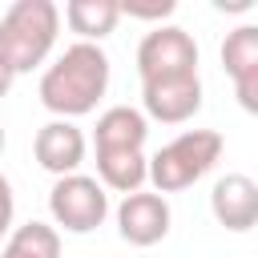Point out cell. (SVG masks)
Wrapping results in <instances>:
<instances>
[{
  "instance_id": "1",
  "label": "cell",
  "mask_w": 258,
  "mask_h": 258,
  "mask_svg": "<svg viewBox=\"0 0 258 258\" xmlns=\"http://www.w3.org/2000/svg\"><path fill=\"white\" fill-rule=\"evenodd\" d=\"M109 89V56L101 44H69L44 73H40V105L56 121H73L97 109V101Z\"/></svg>"
},
{
  "instance_id": "2",
  "label": "cell",
  "mask_w": 258,
  "mask_h": 258,
  "mask_svg": "<svg viewBox=\"0 0 258 258\" xmlns=\"http://www.w3.org/2000/svg\"><path fill=\"white\" fill-rule=\"evenodd\" d=\"M145 137L149 121L133 105H113L97 117L93 149H97V181L117 194H137L145 185Z\"/></svg>"
},
{
  "instance_id": "3",
  "label": "cell",
  "mask_w": 258,
  "mask_h": 258,
  "mask_svg": "<svg viewBox=\"0 0 258 258\" xmlns=\"http://www.w3.org/2000/svg\"><path fill=\"white\" fill-rule=\"evenodd\" d=\"M56 32H60V8L52 0H16L0 16V56L16 77L32 73L36 64L48 60Z\"/></svg>"
},
{
  "instance_id": "4",
  "label": "cell",
  "mask_w": 258,
  "mask_h": 258,
  "mask_svg": "<svg viewBox=\"0 0 258 258\" xmlns=\"http://www.w3.org/2000/svg\"><path fill=\"white\" fill-rule=\"evenodd\" d=\"M222 133L218 129H185L177 133L169 145H161L149 165H145V181H153V194H181L194 181H202L218 157H222Z\"/></svg>"
},
{
  "instance_id": "5",
  "label": "cell",
  "mask_w": 258,
  "mask_h": 258,
  "mask_svg": "<svg viewBox=\"0 0 258 258\" xmlns=\"http://www.w3.org/2000/svg\"><path fill=\"white\" fill-rule=\"evenodd\" d=\"M137 77L145 85H173L198 77V44L177 24H157L137 44Z\"/></svg>"
},
{
  "instance_id": "6",
  "label": "cell",
  "mask_w": 258,
  "mask_h": 258,
  "mask_svg": "<svg viewBox=\"0 0 258 258\" xmlns=\"http://www.w3.org/2000/svg\"><path fill=\"white\" fill-rule=\"evenodd\" d=\"M48 214L56 222V230L64 234H93L105 218H109V194L97 177L89 173H69L56 177L48 189Z\"/></svg>"
},
{
  "instance_id": "7",
  "label": "cell",
  "mask_w": 258,
  "mask_h": 258,
  "mask_svg": "<svg viewBox=\"0 0 258 258\" xmlns=\"http://www.w3.org/2000/svg\"><path fill=\"white\" fill-rule=\"evenodd\" d=\"M169 202L153 189H137V194H125L121 206H117V234L129 242V246H157L165 234H169Z\"/></svg>"
},
{
  "instance_id": "8",
  "label": "cell",
  "mask_w": 258,
  "mask_h": 258,
  "mask_svg": "<svg viewBox=\"0 0 258 258\" xmlns=\"http://www.w3.org/2000/svg\"><path fill=\"white\" fill-rule=\"evenodd\" d=\"M222 64L246 113H258V24H238L222 40Z\"/></svg>"
},
{
  "instance_id": "9",
  "label": "cell",
  "mask_w": 258,
  "mask_h": 258,
  "mask_svg": "<svg viewBox=\"0 0 258 258\" xmlns=\"http://www.w3.org/2000/svg\"><path fill=\"white\" fill-rule=\"evenodd\" d=\"M85 133L73 125V121H48L36 129L32 137V157L40 169H48L52 177H69V173H81V161H85Z\"/></svg>"
},
{
  "instance_id": "10",
  "label": "cell",
  "mask_w": 258,
  "mask_h": 258,
  "mask_svg": "<svg viewBox=\"0 0 258 258\" xmlns=\"http://www.w3.org/2000/svg\"><path fill=\"white\" fill-rule=\"evenodd\" d=\"M210 214L230 234H246L258 222V181L250 173H226L210 189Z\"/></svg>"
},
{
  "instance_id": "11",
  "label": "cell",
  "mask_w": 258,
  "mask_h": 258,
  "mask_svg": "<svg viewBox=\"0 0 258 258\" xmlns=\"http://www.w3.org/2000/svg\"><path fill=\"white\" fill-rule=\"evenodd\" d=\"M121 20L117 0H69L64 4V24L85 40V44H101Z\"/></svg>"
},
{
  "instance_id": "12",
  "label": "cell",
  "mask_w": 258,
  "mask_h": 258,
  "mask_svg": "<svg viewBox=\"0 0 258 258\" xmlns=\"http://www.w3.org/2000/svg\"><path fill=\"white\" fill-rule=\"evenodd\" d=\"M0 258H60V230L48 222H24L8 234Z\"/></svg>"
},
{
  "instance_id": "13",
  "label": "cell",
  "mask_w": 258,
  "mask_h": 258,
  "mask_svg": "<svg viewBox=\"0 0 258 258\" xmlns=\"http://www.w3.org/2000/svg\"><path fill=\"white\" fill-rule=\"evenodd\" d=\"M117 8H121V16H137V20H165V16H173L177 12V4L173 0H117Z\"/></svg>"
},
{
  "instance_id": "14",
  "label": "cell",
  "mask_w": 258,
  "mask_h": 258,
  "mask_svg": "<svg viewBox=\"0 0 258 258\" xmlns=\"http://www.w3.org/2000/svg\"><path fill=\"white\" fill-rule=\"evenodd\" d=\"M12 218H16V194H12V181L0 173V238L12 234Z\"/></svg>"
},
{
  "instance_id": "15",
  "label": "cell",
  "mask_w": 258,
  "mask_h": 258,
  "mask_svg": "<svg viewBox=\"0 0 258 258\" xmlns=\"http://www.w3.org/2000/svg\"><path fill=\"white\" fill-rule=\"evenodd\" d=\"M12 81H16V73H12V69H8V60L0 56V101L8 97V89H12Z\"/></svg>"
},
{
  "instance_id": "16",
  "label": "cell",
  "mask_w": 258,
  "mask_h": 258,
  "mask_svg": "<svg viewBox=\"0 0 258 258\" xmlns=\"http://www.w3.org/2000/svg\"><path fill=\"white\" fill-rule=\"evenodd\" d=\"M0 153H4V125H0Z\"/></svg>"
}]
</instances>
